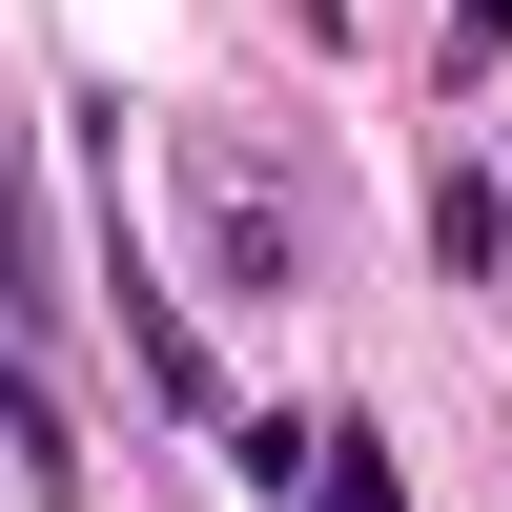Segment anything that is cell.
<instances>
[{
    "label": "cell",
    "mask_w": 512,
    "mask_h": 512,
    "mask_svg": "<svg viewBox=\"0 0 512 512\" xmlns=\"http://www.w3.org/2000/svg\"><path fill=\"white\" fill-rule=\"evenodd\" d=\"M492 185H512V164H492Z\"/></svg>",
    "instance_id": "7"
},
{
    "label": "cell",
    "mask_w": 512,
    "mask_h": 512,
    "mask_svg": "<svg viewBox=\"0 0 512 512\" xmlns=\"http://www.w3.org/2000/svg\"><path fill=\"white\" fill-rule=\"evenodd\" d=\"M431 267H451V287L512 267V185H492V164H431Z\"/></svg>",
    "instance_id": "4"
},
{
    "label": "cell",
    "mask_w": 512,
    "mask_h": 512,
    "mask_svg": "<svg viewBox=\"0 0 512 512\" xmlns=\"http://www.w3.org/2000/svg\"><path fill=\"white\" fill-rule=\"evenodd\" d=\"M62 369V246H41V185H21V123H0V390Z\"/></svg>",
    "instance_id": "2"
},
{
    "label": "cell",
    "mask_w": 512,
    "mask_h": 512,
    "mask_svg": "<svg viewBox=\"0 0 512 512\" xmlns=\"http://www.w3.org/2000/svg\"><path fill=\"white\" fill-rule=\"evenodd\" d=\"M103 308H123V349H144V390L164 410H226V369H205V328H185V287L123 246V185H103Z\"/></svg>",
    "instance_id": "3"
},
{
    "label": "cell",
    "mask_w": 512,
    "mask_h": 512,
    "mask_svg": "<svg viewBox=\"0 0 512 512\" xmlns=\"http://www.w3.org/2000/svg\"><path fill=\"white\" fill-rule=\"evenodd\" d=\"M164 185H185V226H205V287H308V205H287L246 144H205V123H185Z\"/></svg>",
    "instance_id": "1"
},
{
    "label": "cell",
    "mask_w": 512,
    "mask_h": 512,
    "mask_svg": "<svg viewBox=\"0 0 512 512\" xmlns=\"http://www.w3.org/2000/svg\"><path fill=\"white\" fill-rule=\"evenodd\" d=\"M451 62H512V0H451Z\"/></svg>",
    "instance_id": "6"
},
{
    "label": "cell",
    "mask_w": 512,
    "mask_h": 512,
    "mask_svg": "<svg viewBox=\"0 0 512 512\" xmlns=\"http://www.w3.org/2000/svg\"><path fill=\"white\" fill-rule=\"evenodd\" d=\"M308 512H410V472H390L369 431H328V472H308Z\"/></svg>",
    "instance_id": "5"
}]
</instances>
